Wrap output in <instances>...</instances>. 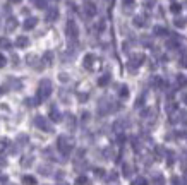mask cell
<instances>
[{
  "instance_id": "6da1fadb",
  "label": "cell",
  "mask_w": 187,
  "mask_h": 185,
  "mask_svg": "<svg viewBox=\"0 0 187 185\" xmlns=\"http://www.w3.org/2000/svg\"><path fill=\"white\" fill-rule=\"evenodd\" d=\"M50 94H52V82L50 79H43L38 88V101H45Z\"/></svg>"
},
{
  "instance_id": "7a4b0ae2",
  "label": "cell",
  "mask_w": 187,
  "mask_h": 185,
  "mask_svg": "<svg viewBox=\"0 0 187 185\" xmlns=\"http://www.w3.org/2000/svg\"><path fill=\"white\" fill-rule=\"evenodd\" d=\"M34 124H36V127L41 129V130H45V132H52V125L48 124V120L43 118L41 115H38V117L34 118Z\"/></svg>"
},
{
  "instance_id": "3957f363",
  "label": "cell",
  "mask_w": 187,
  "mask_h": 185,
  "mask_svg": "<svg viewBox=\"0 0 187 185\" xmlns=\"http://www.w3.org/2000/svg\"><path fill=\"white\" fill-rule=\"evenodd\" d=\"M65 31H67V36H69L70 39H77L79 29H77V26H76V22L69 21V22H67V28H65Z\"/></svg>"
},
{
  "instance_id": "277c9868",
  "label": "cell",
  "mask_w": 187,
  "mask_h": 185,
  "mask_svg": "<svg viewBox=\"0 0 187 185\" xmlns=\"http://www.w3.org/2000/svg\"><path fill=\"white\" fill-rule=\"evenodd\" d=\"M95 60H96V57L93 55V53H88V55H84V59H82V65L86 69H93V64H95Z\"/></svg>"
},
{
  "instance_id": "5b68a950",
  "label": "cell",
  "mask_w": 187,
  "mask_h": 185,
  "mask_svg": "<svg viewBox=\"0 0 187 185\" xmlns=\"http://www.w3.org/2000/svg\"><path fill=\"white\" fill-rule=\"evenodd\" d=\"M17 28V19L16 17H9L7 19V26H5V31L7 33H12V31Z\"/></svg>"
},
{
  "instance_id": "8992f818",
  "label": "cell",
  "mask_w": 187,
  "mask_h": 185,
  "mask_svg": "<svg viewBox=\"0 0 187 185\" xmlns=\"http://www.w3.org/2000/svg\"><path fill=\"white\" fill-rule=\"evenodd\" d=\"M28 45H29V38H26V36L16 38V46H17V48H26Z\"/></svg>"
},
{
  "instance_id": "52a82bcc",
  "label": "cell",
  "mask_w": 187,
  "mask_h": 185,
  "mask_svg": "<svg viewBox=\"0 0 187 185\" xmlns=\"http://www.w3.org/2000/svg\"><path fill=\"white\" fill-rule=\"evenodd\" d=\"M36 22H38V19H36V17H28V19L24 21L22 28H24V29H33V28L36 26Z\"/></svg>"
},
{
  "instance_id": "ba28073f",
  "label": "cell",
  "mask_w": 187,
  "mask_h": 185,
  "mask_svg": "<svg viewBox=\"0 0 187 185\" xmlns=\"http://www.w3.org/2000/svg\"><path fill=\"white\" fill-rule=\"evenodd\" d=\"M108 84H110V76L108 74H103V76L98 79V86L100 88H105V86H108Z\"/></svg>"
},
{
  "instance_id": "9c48e42d",
  "label": "cell",
  "mask_w": 187,
  "mask_h": 185,
  "mask_svg": "<svg viewBox=\"0 0 187 185\" xmlns=\"http://www.w3.org/2000/svg\"><path fill=\"white\" fill-rule=\"evenodd\" d=\"M57 17H59V10L57 9H48V12H47V21L52 22V21H55Z\"/></svg>"
},
{
  "instance_id": "30bf717a",
  "label": "cell",
  "mask_w": 187,
  "mask_h": 185,
  "mask_svg": "<svg viewBox=\"0 0 187 185\" xmlns=\"http://www.w3.org/2000/svg\"><path fill=\"white\" fill-rule=\"evenodd\" d=\"M7 84H9L12 89H21L22 88V84H21V81H16L14 77H9V81H7Z\"/></svg>"
},
{
  "instance_id": "8fae6325",
  "label": "cell",
  "mask_w": 187,
  "mask_h": 185,
  "mask_svg": "<svg viewBox=\"0 0 187 185\" xmlns=\"http://www.w3.org/2000/svg\"><path fill=\"white\" fill-rule=\"evenodd\" d=\"M50 118H52V122H60L62 115H60V111H59V110L52 108V111H50Z\"/></svg>"
},
{
  "instance_id": "7c38bea8",
  "label": "cell",
  "mask_w": 187,
  "mask_h": 185,
  "mask_svg": "<svg viewBox=\"0 0 187 185\" xmlns=\"http://www.w3.org/2000/svg\"><path fill=\"white\" fill-rule=\"evenodd\" d=\"M84 10H86L88 16H95V14H96V9H95V5H93L91 2H88V4L84 5Z\"/></svg>"
},
{
  "instance_id": "4fadbf2b",
  "label": "cell",
  "mask_w": 187,
  "mask_h": 185,
  "mask_svg": "<svg viewBox=\"0 0 187 185\" xmlns=\"http://www.w3.org/2000/svg\"><path fill=\"white\" fill-rule=\"evenodd\" d=\"M52 60H53V53H52V51H47V53L43 55V64H45V65H52Z\"/></svg>"
},
{
  "instance_id": "5bb4252c",
  "label": "cell",
  "mask_w": 187,
  "mask_h": 185,
  "mask_svg": "<svg viewBox=\"0 0 187 185\" xmlns=\"http://www.w3.org/2000/svg\"><path fill=\"white\" fill-rule=\"evenodd\" d=\"M22 182L26 185H36V178H34V176H29V175H24L22 176Z\"/></svg>"
},
{
  "instance_id": "9a60e30c",
  "label": "cell",
  "mask_w": 187,
  "mask_h": 185,
  "mask_svg": "<svg viewBox=\"0 0 187 185\" xmlns=\"http://www.w3.org/2000/svg\"><path fill=\"white\" fill-rule=\"evenodd\" d=\"M10 41L7 38H0V48H10Z\"/></svg>"
},
{
  "instance_id": "2e32d148",
  "label": "cell",
  "mask_w": 187,
  "mask_h": 185,
  "mask_svg": "<svg viewBox=\"0 0 187 185\" xmlns=\"http://www.w3.org/2000/svg\"><path fill=\"white\" fill-rule=\"evenodd\" d=\"M153 185H165L163 176H161V175H156V176H155V180H153Z\"/></svg>"
},
{
  "instance_id": "e0dca14e",
  "label": "cell",
  "mask_w": 187,
  "mask_h": 185,
  "mask_svg": "<svg viewBox=\"0 0 187 185\" xmlns=\"http://www.w3.org/2000/svg\"><path fill=\"white\" fill-rule=\"evenodd\" d=\"M118 94H120V98H127L129 96V88H127V86H122Z\"/></svg>"
},
{
  "instance_id": "ac0fdd59",
  "label": "cell",
  "mask_w": 187,
  "mask_h": 185,
  "mask_svg": "<svg viewBox=\"0 0 187 185\" xmlns=\"http://www.w3.org/2000/svg\"><path fill=\"white\" fill-rule=\"evenodd\" d=\"M170 10H172V12H173V14H178V12H180V10H182V7H180V5H178V4H172V7H170Z\"/></svg>"
},
{
  "instance_id": "d6986e66",
  "label": "cell",
  "mask_w": 187,
  "mask_h": 185,
  "mask_svg": "<svg viewBox=\"0 0 187 185\" xmlns=\"http://www.w3.org/2000/svg\"><path fill=\"white\" fill-rule=\"evenodd\" d=\"M31 161H33V158H28V156H26V158H22V163H21V165L24 166V168H28V166L31 165Z\"/></svg>"
},
{
  "instance_id": "ffe728a7",
  "label": "cell",
  "mask_w": 187,
  "mask_h": 185,
  "mask_svg": "<svg viewBox=\"0 0 187 185\" xmlns=\"http://www.w3.org/2000/svg\"><path fill=\"white\" fill-rule=\"evenodd\" d=\"M88 184V178L86 176H79L77 180H76V185H86Z\"/></svg>"
},
{
  "instance_id": "44dd1931",
  "label": "cell",
  "mask_w": 187,
  "mask_h": 185,
  "mask_svg": "<svg viewBox=\"0 0 187 185\" xmlns=\"http://www.w3.org/2000/svg\"><path fill=\"white\" fill-rule=\"evenodd\" d=\"M132 185H148V182H146L144 178H141V176H139L138 180H134V182H132Z\"/></svg>"
},
{
  "instance_id": "7402d4cb",
  "label": "cell",
  "mask_w": 187,
  "mask_h": 185,
  "mask_svg": "<svg viewBox=\"0 0 187 185\" xmlns=\"http://www.w3.org/2000/svg\"><path fill=\"white\" fill-rule=\"evenodd\" d=\"M155 34H158V36H163V34H167V31L163 29V28H160V26H158V28H155Z\"/></svg>"
},
{
  "instance_id": "603a6c76",
  "label": "cell",
  "mask_w": 187,
  "mask_h": 185,
  "mask_svg": "<svg viewBox=\"0 0 187 185\" xmlns=\"http://www.w3.org/2000/svg\"><path fill=\"white\" fill-rule=\"evenodd\" d=\"M175 26L177 28H184L186 26V19H175Z\"/></svg>"
},
{
  "instance_id": "cb8c5ba5",
  "label": "cell",
  "mask_w": 187,
  "mask_h": 185,
  "mask_svg": "<svg viewBox=\"0 0 187 185\" xmlns=\"http://www.w3.org/2000/svg\"><path fill=\"white\" fill-rule=\"evenodd\" d=\"M5 65H7V59H5V57H4V55L0 53V69L5 67Z\"/></svg>"
},
{
  "instance_id": "d4e9b609",
  "label": "cell",
  "mask_w": 187,
  "mask_h": 185,
  "mask_svg": "<svg viewBox=\"0 0 187 185\" xmlns=\"http://www.w3.org/2000/svg\"><path fill=\"white\" fill-rule=\"evenodd\" d=\"M34 2H36V5H38L39 9H45V5H47L45 0H34Z\"/></svg>"
},
{
  "instance_id": "484cf974",
  "label": "cell",
  "mask_w": 187,
  "mask_h": 185,
  "mask_svg": "<svg viewBox=\"0 0 187 185\" xmlns=\"http://www.w3.org/2000/svg\"><path fill=\"white\" fill-rule=\"evenodd\" d=\"M59 77H60V81H62V82H67V81H69V76H67V74H60Z\"/></svg>"
},
{
  "instance_id": "4316f807",
  "label": "cell",
  "mask_w": 187,
  "mask_h": 185,
  "mask_svg": "<svg viewBox=\"0 0 187 185\" xmlns=\"http://www.w3.org/2000/svg\"><path fill=\"white\" fill-rule=\"evenodd\" d=\"M134 22H136V26H143V19H141V17H136Z\"/></svg>"
},
{
  "instance_id": "83f0119b",
  "label": "cell",
  "mask_w": 187,
  "mask_h": 185,
  "mask_svg": "<svg viewBox=\"0 0 187 185\" xmlns=\"http://www.w3.org/2000/svg\"><path fill=\"white\" fill-rule=\"evenodd\" d=\"M182 103H184V105H187V93H184V94H182Z\"/></svg>"
},
{
  "instance_id": "f1b7e54d",
  "label": "cell",
  "mask_w": 187,
  "mask_h": 185,
  "mask_svg": "<svg viewBox=\"0 0 187 185\" xmlns=\"http://www.w3.org/2000/svg\"><path fill=\"white\" fill-rule=\"evenodd\" d=\"M10 2H12V4H21L22 0H10Z\"/></svg>"
}]
</instances>
